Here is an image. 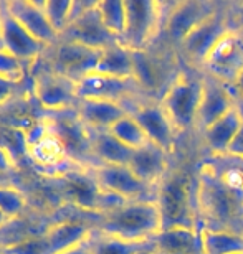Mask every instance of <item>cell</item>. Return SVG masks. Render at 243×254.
<instances>
[{"instance_id": "obj_15", "label": "cell", "mask_w": 243, "mask_h": 254, "mask_svg": "<svg viewBox=\"0 0 243 254\" xmlns=\"http://www.w3.org/2000/svg\"><path fill=\"white\" fill-rule=\"evenodd\" d=\"M235 106L237 99L230 86L220 83L210 76H204V93H202L199 113H197L195 129L202 134L207 127L224 118Z\"/></svg>"}, {"instance_id": "obj_34", "label": "cell", "mask_w": 243, "mask_h": 254, "mask_svg": "<svg viewBox=\"0 0 243 254\" xmlns=\"http://www.w3.org/2000/svg\"><path fill=\"white\" fill-rule=\"evenodd\" d=\"M25 76H27V64L5 48H0V79L12 84H20Z\"/></svg>"}, {"instance_id": "obj_46", "label": "cell", "mask_w": 243, "mask_h": 254, "mask_svg": "<svg viewBox=\"0 0 243 254\" xmlns=\"http://www.w3.org/2000/svg\"><path fill=\"white\" fill-rule=\"evenodd\" d=\"M164 254H184V253H164Z\"/></svg>"}, {"instance_id": "obj_26", "label": "cell", "mask_w": 243, "mask_h": 254, "mask_svg": "<svg viewBox=\"0 0 243 254\" xmlns=\"http://www.w3.org/2000/svg\"><path fill=\"white\" fill-rule=\"evenodd\" d=\"M96 73L119 79H134L133 52L119 42L101 52V58L96 66Z\"/></svg>"}, {"instance_id": "obj_32", "label": "cell", "mask_w": 243, "mask_h": 254, "mask_svg": "<svg viewBox=\"0 0 243 254\" xmlns=\"http://www.w3.org/2000/svg\"><path fill=\"white\" fill-rule=\"evenodd\" d=\"M42 8L60 37H63L72 23L73 2L72 0H43Z\"/></svg>"}, {"instance_id": "obj_6", "label": "cell", "mask_w": 243, "mask_h": 254, "mask_svg": "<svg viewBox=\"0 0 243 254\" xmlns=\"http://www.w3.org/2000/svg\"><path fill=\"white\" fill-rule=\"evenodd\" d=\"M202 69L220 83L232 86L243 69V35L232 28L222 37L212 52L207 55Z\"/></svg>"}, {"instance_id": "obj_47", "label": "cell", "mask_w": 243, "mask_h": 254, "mask_svg": "<svg viewBox=\"0 0 243 254\" xmlns=\"http://www.w3.org/2000/svg\"><path fill=\"white\" fill-rule=\"evenodd\" d=\"M234 254H243V251H240V253H234Z\"/></svg>"}, {"instance_id": "obj_20", "label": "cell", "mask_w": 243, "mask_h": 254, "mask_svg": "<svg viewBox=\"0 0 243 254\" xmlns=\"http://www.w3.org/2000/svg\"><path fill=\"white\" fill-rule=\"evenodd\" d=\"M129 111L124 104L103 99H80L77 106L78 119L89 130H109Z\"/></svg>"}, {"instance_id": "obj_12", "label": "cell", "mask_w": 243, "mask_h": 254, "mask_svg": "<svg viewBox=\"0 0 243 254\" xmlns=\"http://www.w3.org/2000/svg\"><path fill=\"white\" fill-rule=\"evenodd\" d=\"M35 98L43 109L53 113L77 109L80 101L77 96V83L57 71L42 73L35 79Z\"/></svg>"}, {"instance_id": "obj_44", "label": "cell", "mask_w": 243, "mask_h": 254, "mask_svg": "<svg viewBox=\"0 0 243 254\" xmlns=\"http://www.w3.org/2000/svg\"><path fill=\"white\" fill-rule=\"evenodd\" d=\"M0 32H2V8H0Z\"/></svg>"}, {"instance_id": "obj_48", "label": "cell", "mask_w": 243, "mask_h": 254, "mask_svg": "<svg viewBox=\"0 0 243 254\" xmlns=\"http://www.w3.org/2000/svg\"><path fill=\"white\" fill-rule=\"evenodd\" d=\"M0 254H5V253H3V251H2V250H0Z\"/></svg>"}, {"instance_id": "obj_27", "label": "cell", "mask_w": 243, "mask_h": 254, "mask_svg": "<svg viewBox=\"0 0 243 254\" xmlns=\"http://www.w3.org/2000/svg\"><path fill=\"white\" fill-rule=\"evenodd\" d=\"M202 254H234L243 251V236L232 230L200 228Z\"/></svg>"}, {"instance_id": "obj_18", "label": "cell", "mask_w": 243, "mask_h": 254, "mask_svg": "<svg viewBox=\"0 0 243 254\" xmlns=\"http://www.w3.org/2000/svg\"><path fill=\"white\" fill-rule=\"evenodd\" d=\"M68 189V196L80 210L99 215V201H101V187L96 180L94 169L86 170H68L62 175Z\"/></svg>"}, {"instance_id": "obj_30", "label": "cell", "mask_w": 243, "mask_h": 254, "mask_svg": "<svg viewBox=\"0 0 243 254\" xmlns=\"http://www.w3.org/2000/svg\"><path fill=\"white\" fill-rule=\"evenodd\" d=\"M109 132L118 139L121 144L129 147L131 150H138L141 147H144L149 142L148 135L143 130L141 124L136 121V118L131 113L123 116L119 121L109 127Z\"/></svg>"}, {"instance_id": "obj_39", "label": "cell", "mask_w": 243, "mask_h": 254, "mask_svg": "<svg viewBox=\"0 0 243 254\" xmlns=\"http://www.w3.org/2000/svg\"><path fill=\"white\" fill-rule=\"evenodd\" d=\"M13 93H15V84L8 83L5 79H0V106L7 104L12 99Z\"/></svg>"}, {"instance_id": "obj_7", "label": "cell", "mask_w": 243, "mask_h": 254, "mask_svg": "<svg viewBox=\"0 0 243 254\" xmlns=\"http://www.w3.org/2000/svg\"><path fill=\"white\" fill-rule=\"evenodd\" d=\"M232 28L234 27H232L229 7L220 5V8L214 15H210L205 22H202L199 27L187 35L179 48L192 66H202L217 42Z\"/></svg>"}, {"instance_id": "obj_14", "label": "cell", "mask_w": 243, "mask_h": 254, "mask_svg": "<svg viewBox=\"0 0 243 254\" xmlns=\"http://www.w3.org/2000/svg\"><path fill=\"white\" fill-rule=\"evenodd\" d=\"M2 8V32H0V48H5L7 52L15 55L18 60H22L25 64H32L38 60L40 55H43L47 50L43 43H40L37 38L32 37L18 20L8 12L5 2H0Z\"/></svg>"}, {"instance_id": "obj_2", "label": "cell", "mask_w": 243, "mask_h": 254, "mask_svg": "<svg viewBox=\"0 0 243 254\" xmlns=\"http://www.w3.org/2000/svg\"><path fill=\"white\" fill-rule=\"evenodd\" d=\"M202 93H204V76L197 78L187 71H179L167 86L159 101L177 132L195 129Z\"/></svg>"}, {"instance_id": "obj_45", "label": "cell", "mask_w": 243, "mask_h": 254, "mask_svg": "<svg viewBox=\"0 0 243 254\" xmlns=\"http://www.w3.org/2000/svg\"><path fill=\"white\" fill-rule=\"evenodd\" d=\"M240 228H242V230H240V235L243 236V220H242V225H240Z\"/></svg>"}, {"instance_id": "obj_38", "label": "cell", "mask_w": 243, "mask_h": 254, "mask_svg": "<svg viewBox=\"0 0 243 254\" xmlns=\"http://www.w3.org/2000/svg\"><path fill=\"white\" fill-rule=\"evenodd\" d=\"M229 13L232 20V27L235 30L243 28V2H237L234 5H229Z\"/></svg>"}, {"instance_id": "obj_28", "label": "cell", "mask_w": 243, "mask_h": 254, "mask_svg": "<svg viewBox=\"0 0 243 254\" xmlns=\"http://www.w3.org/2000/svg\"><path fill=\"white\" fill-rule=\"evenodd\" d=\"M134 62V81L138 88L146 93H156L162 88L161 68L154 57H151L148 50L133 52Z\"/></svg>"}, {"instance_id": "obj_37", "label": "cell", "mask_w": 243, "mask_h": 254, "mask_svg": "<svg viewBox=\"0 0 243 254\" xmlns=\"http://www.w3.org/2000/svg\"><path fill=\"white\" fill-rule=\"evenodd\" d=\"M227 157H232V159H239L243 160V126L240 127V130L237 132L235 139L232 140V144L227 150Z\"/></svg>"}, {"instance_id": "obj_5", "label": "cell", "mask_w": 243, "mask_h": 254, "mask_svg": "<svg viewBox=\"0 0 243 254\" xmlns=\"http://www.w3.org/2000/svg\"><path fill=\"white\" fill-rule=\"evenodd\" d=\"M162 8L156 0H126V30L119 43L131 52L148 50L159 32Z\"/></svg>"}, {"instance_id": "obj_40", "label": "cell", "mask_w": 243, "mask_h": 254, "mask_svg": "<svg viewBox=\"0 0 243 254\" xmlns=\"http://www.w3.org/2000/svg\"><path fill=\"white\" fill-rule=\"evenodd\" d=\"M58 254H93V251H91V236L88 238V240L81 241L80 245L70 248V250L67 251H62Z\"/></svg>"}, {"instance_id": "obj_24", "label": "cell", "mask_w": 243, "mask_h": 254, "mask_svg": "<svg viewBox=\"0 0 243 254\" xmlns=\"http://www.w3.org/2000/svg\"><path fill=\"white\" fill-rule=\"evenodd\" d=\"M156 250L161 254L164 253H184V254H197L202 253V240L200 230L195 228H167L162 230L153 240Z\"/></svg>"}, {"instance_id": "obj_23", "label": "cell", "mask_w": 243, "mask_h": 254, "mask_svg": "<svg viewBox=\"0 0 243 254\" xmlns=\"http://www.w3.org/2000/svg\"><path fill=\"white\" fill-rule=\"evenodd\" d=\"M93 230L94 226H91L84 221L67 220L48 225L47 230H45V235L48 238L52 254H58L80 245L81 241L88 240L93 235Z\"/></svg>"}, {"instance_id": "obj_8", "label": "cell", "mask_w": 243, "mask_h": 254, "mask_svg": "<svg viewBox=\"0 0 243 254\" xmlns=\"http://www.w3.org/2000/svg\"><path fill=\"white\" fill-rule=\"evenodd\" d=\"M220 5L214 0H182L174 3L164 23L167 40L175 47H180L187 35L214 15Z\"/></svg>"}, {"instance_id": "obj_10", "label": "cell", "mask_w": 243, "mask_h": 254, "mask_svg": "<svg viewBox=\"0 0 243 254\" xmlns=\"http://www.w3.org/2000/svg\"><path fill=\"white\" fill-rule=\"evenodd\" d=\"M96 180L101 190L114 193L126 201L156 200V190L138 179L128 165H98L94 167Z\"/></svg>"}, {"instance_id": "obj_9", "label": "cell", "mask_w": 243, "mask_h": 254, "mask_svg": "<svg viewBox=\"0 0 243 254\" xmlns=\"http://www.w3.org/2000/svg\"><path fill=\"white\" fill-rule=\"evenodd\" d=\"M133 108L128 111L134 116L136 121L141 124L143 130L146 132L151 144L161 147L167 154L172 155L175 150L177 132L175 126L172 124L170 118L162 108L161 101H144V103H131Z\"/></svg>"}, {"instance_id": "obj_41", "label": "cell", "mask_w": 243, "mask_h": 254, "mask_svg": "<svg viewBox=\"0 0 243 254\" xmlns=\"http://www.w3.org/2000/svg\"><path fill=\"white\" fill-rule=\"evenodd\" d=\"M230 88L234 91L235 99H237V96H239L240 99H243V69L240 71V74L237 76V79L234 81V84H232Z\"/></svg>"}, {"instance_id": "obj_35", "label": "cell", "mask_w": 243, "mask_h": 254, "mask_svg": "<svg viewBox=\"0 0 243 254\" xmlns=\"http://www.w3.org/2000/svg\"><path fill=\"white\" fill-rule=\"evenodd\" d=\"M0 250L5 254H52L48 238L45 235V231L27 236L25 240L15 243L12 246L0 248Z\"/></svg>"}, {"instance_id": "obj_1", "label": "cell", "mask_w": 243, "mask_h": 254, "mask_svg": "<svg viewBox=\"0 0 243 254\" xmlns=\"http://www.w3.org/2000/svg\"><path fill=\"white\" fill-rule=\"evenodd\" d=\"M96 230L128 241H153L162 231V218L156 200L129 201L99 216Z\"/></svg>"}, {"instance_id": "obj_36", "label": "cell", "mask_w": 243, "mask_h": 254, "mask_svg": "<svg viewBox=\"0 0 243 254\" xmlns=\"http://www.w3.org/2000/svg\"><path fill=\"white\" fill-rule=\"evenodd\" d=\"M15 170V155L12 150L0 144V177L8 175Z\"/></svg>"}, {"instance_id": "obj_21", "label": "cell", "mask_w": 243, "mask_h": 254, "mask_svg": "<svg viewBox=\"0 0 243 254\" xmlns=\"http://www.w3.org/2000/svg\"><path fill=\"white\" fill-rule=\"evenodd\" d=\"M243 126V111L237 104L234 109H230L224 118H220L217 123L202 132L207 149L210 150L212 157H225L227 150L235 139L237 132Z\"/></svg>"}, {"instance_id": "obj_25", "label": "cell", "mask_w": 243, "mask_h": 254, "mask_svg": "<svg viewBox=\"0 0 243 254\" xmlns=\"http://www.w3.org/2000/svg\"><path fill=\"white\" fill-rule=\"evenodd\" d=\"M91 150L98 165H128L133 152L116 139L109 130H89Z\"/></svg>"}, {"instance_id": "obj_19", "label": "cell", "mask_w": 243, "mask_h": 254, "mask_svg": "<svg viewBox=\"0 0 243 254\" xmlns=\"http://www.w3.org/2000/svg\"><path fill=\"white\" fill-rule=\"evenodd\" d=\"M169 154L161 147L148 142L144 147L133 152L128 167L146 185L158 189L169 174Z\"/></svg>"}, {"instance_id": "obj_4", "label": "cell", "mask_w": 243, "mask_h": 254, "mask_svg": "<svg viewBox=\"0 0 243 254\" xmlns=\"http://www.w3.org/2000/svg\"><path fill=\"white\" fill-rule=\"evenodd\" d=\"M156 203L162 218V230L175 226L195 228V216L190 201V180L189 177L177 172L167 174L156 190Z\"/></svg>"}, {"instance_id": "obj_31", "label": "cell", "mask_w": 243, "mask_h": 254, "mask_svg": "<svg viewBox=\"0 0 243 254\" xmlns=\"http://www.w3.org/2000/svg\"><path fill=\"white\" fill-rule=\"evenodd\" d=\"M96 10L106 30L121 40L126 30V0H98Z\"/></svg>"}, {"instance_id": "obj_43", "label": "cell", "mask_w": 243, "mask_h": 254, "mask_svg": "<svg viewBox=\"0 0 243 254\" xmlns=\"http://www.w3.org/2000/svg\"><path fill=\"white\" fill-rule=\"evenodd\" d=\"M7 223H8V220H7V218H5V216L2 215V213H0V228L5 226V225H7Z\"/></svg>"}, {"instance_id": "obj_13", "label": "cell", "mask_w": 243, "mask_h": 254, "mask_svg": "<svg viewBox=\"0 0 243 254\" xmlns=\"http://www.w3.org/2000/svg\"><path fill=\"white\" fill-rule=\"evenodd\" d=\"M101 58V50L88 48L84 45L63 40L55 47L53 64L57 73L67 76L77 83L83 76L94 73Z\"/></svg>"}, {"instance_id": "obj_16", "label": "cell", "mask_w": 243, "mask_h": 254, "mask_svg": "<svg viewBox=\"0 0 243 254\" xmlns=\"http://www.w3.org/2000/svg\"><path fill=\"white\" fill-rule=\"evenodd\" d=\"M8 12L18 20V23L27 32L43 43L47 48H55L62 42V37L55 32L52 23L42 8V2L35 0H7L5 2Z\"/></svg>"}, {"instance_id": "obj_22", "label": "cell", "mask_w": 243, "mask_h": 254, "mask_svg": "<svg viewBox=\"0 0 243 254\" xmlns=\"http://www.w3.org/2000/svg\"><path fill=\"white\" fill-rule=\"evenodd\" d=\"M27 155L32 159V162L38 169L60 170V172H63V174L68 172V169H65V165L72 160L63 139L55 130L47 134L42 140H38L37 144L28 147Z\"/></svg>"}, {"instance_id": "obj_42", "label": "cell", "mask_w": 243, "mask_h": 254, "mask_svg": "<svg viewBox=\"0 0 243 254\" xmlns=\"http://www.w3.org/2000/svg\"><path fill=\"white\" fill-rule=\"evenodd\" d=\"M136 254H161L158 250H156V246H154V243L151 246H148V248H144V250H141L139 253H136Z\"/></svg>"}, {"instance_id": "obj_17", "label": "cell", "mask_w": 243, "mask_h": 254, "mask_svg": "<svg viewBox=\"0 0 243 254\" xmlns=\"http://www.w3.org/2000/svg\"><path fill=\"white\" fill-rule=\"evenodd\" d=\"M62 38L72 40V42L81 43L93 50H101V52L119 42L114 35H111L106 30L103 22H101V17L96 10V2L70 23L68 30Z\"/></svg>"}, {"instance_id": "obj_11", "label": "cell", "mask_w": 243, "mask_h": 254, "mask_svg": "<svg viewBox=\"0 0 243 254\" xmlns=\"http://www.w3.org/2000/svg\"><path fill=\"white\" fill-rule=\"evenodd\" d=\"M134 79H119L111 76L89 73L77 81L78 99H103L124 104L126 108L133 103V96L138 91ZM141 91V89H139Z\"/></svg>"}, {"instance_id": "obj_29", "label": "cell", "mask_w": 243, "mask_h": 254, "mask_svg": "<svg viewBox=\"0 0 243 254\" xmlns=\"http://www.w3.org/2000/svg\"><path fill=\"white\" fill-rule=\"evenodd\" d=\"M153 245V241H128L121 238L104 235L94 228L91 235V251L93 254H136Z\"/></svg>"}, {"instance_id": "obj_33", "label": "cell", "mask_w": 243, "mask_h": 254, "mask_svg": "<svg viewBox=\"0 0 243 254\" xmlns=\"http://www.w3.org/2000/svg\"><path fill=\"white\" fill-rule=\"evenodd\" d=\"M27 196L13 185H0V213L8 221L18 220L27 210Z\"/></svg>"}, {"instance_id": "obj_3", "label": "cell", "mask_w": 243, "mask_h": 254, "mask_svg": "<svg viewBox=\"0 0 243 254\" xmlns=\"http://www.w3.org/2000/svg\"><path fill=\"white\" fill-rule=\"evenodd\" d=\"M199 185L200 208L214 223V226L209 230H232L230 225H234L237 218L240 216V220H243V203L219 179L209 164L204 165V172L200 170Z\"/></svg>"}]
</instances>
